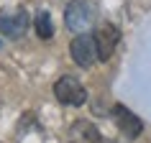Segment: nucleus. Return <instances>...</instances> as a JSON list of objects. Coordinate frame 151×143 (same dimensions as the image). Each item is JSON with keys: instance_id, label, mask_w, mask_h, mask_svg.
Instances as JSON below:
<instances>
[{"instance_id": "nucleus-1", "label": "nucleus", "mask_w": 151, "mask_h": 143, "mask_svg": "<svg viewBox=\"0 0 151 143\" xmlns=\"http://www.w3.org/2000/svg\"><path fill=\"white\" fill-rule=\"evenodd\" d=\"M97 18V8L90 0H72L64 10V23L72 33H87Z\"/></svg>"}, {"instance_id": "nucleus-2", "label": "nucleus", "mask_w": 151, "mask_h": 143, "mask_svg": "<svg viewBox=\"0 0 151 143\" xmlns=\"http://www.w3.org/2000/svg\"><path fill=\"white\" fill-rule=\"evenodd\" d=\"M54 95L56 100L62 105H69V107H80V105H85V100H87V89L82 87L80 82L74 79V77H59L54 84Z\"/></svg>"}, {"instance_id": "nucleus-3", "label": "nucleus", "mask_w": 151, "mask_h": 143, "mask_svg": "<svg viewBox=\"0 0 151 143\" xmlns=\"http://www.w3.org/2000/svg\"><path fill=\"white\" fill-rule=\"evenodd\" d=\"M28 28V13L23 8H3L0 10V33L8 39H21Z\"/></svg>"}, {"instance_id": "nucleus-4", "label": "nucleus", "mask_w": 151, "mask_h": 143, "mask_svg": "<svg viewBox=\"0 0 151 143\" xmlns=\"http://www.w3.org/2000/svg\"><path fill=\"white\" fill-rule=\"evenodd\" d=\"M69 54L74 59L77 66L82 69H90L92 64L97 61V46H95V39L90 36V33H77L69 44Z\"/></svg>"}, {"instance_id": "nucleus-5", "label": "nucleus", "mask_w": 151, "mask_h": 143, "mask_svg": "<svg viewBox=\"0 0 151 143\" xmlns=\"http://www.w3.org/2000/svg\"><path fill=\"white\" fill-rule=\"evenodd\" d=\"M92 39H95V46H97V61H110V56L115 54V46H118V41H120L118 26L103 23L92 33Z\"/></svg>"}, {"instance_id": "nucleus-6", "label": "nucleus", "mask_w": 151, "mask_h": 143, "mask_svg": "<svg viewBox=\"0 0 151 143\" xmlns=\"http://www.w3.org/2000/svg\"><path fill=\"white\" fill-rule=\"evenodd\" d=\"M113 120L118 123L120 133L128 135V138H138L143 130V123L138 120V115H133L126 105H113Z\"/></svg>"}, {"instance_id": "nucleus-7", "label": "nucleus", "mask_w": 151, "mask_h": 143, "mask_svg": "<svg viewBox=\"0 0 151 143\" xmlns=\"http://www.w3.org/2000/svg\"><path fill=\"white\" fill-rule=\"evenodd\" d=\"M67 141L69 143H100L103 135H100L95 123H90V120H74L69 125V130H67Z\"/></svg>"}, {"instance_id": "nucleus-8", "label": "nucleus", "mask_w": 151, "mask_h": 143, "mask_svg": "<svg viewBox=\"0 0 151 143\" xmlns=\"http://www.w3.org/2000/svg\"><path fill=\"white\" fill-rule=\"evenodd\" d=\"M33 28L39 33V39H51L54 36V26H51V16H49V10H39L36 18H33Z\"/></svg>"}]
</instances>
